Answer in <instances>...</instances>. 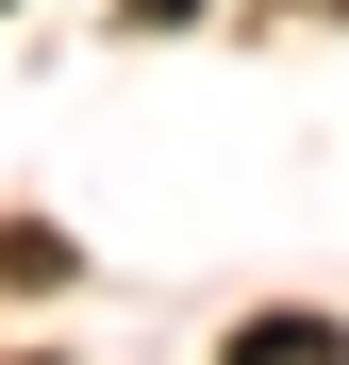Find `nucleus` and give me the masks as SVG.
I'll use <instances>...</instances> for the list:
<instances>
[{"instance_id":"1","label":"nucleus","mask_w":349,"mask_h":365,"mask_svg":"<svg viewBox=\"0 0 349 365\" xmlns=\"http://www.w3.org/2000/svg\"><path fill=\"white\" fill-rule=\"evenodd\" d=\"M216 365H333V316H250Z\"/></svg>"}]
</instances>
